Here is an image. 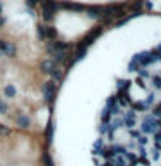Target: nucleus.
<instances>
[{
  "label": "nucleus",
  "instance_id": "f257e3e1",
  "mask_svg": "<svg viewBox=\"0 0 161 166\" xmlns=\"http://www.w3.org/2000/svg\"><path fill=\"white\" fill-rule=\"evenodd\" d=\"M97 166H161V45L134 54L104 99Z\"/></svg>",
  "mask_w": 161,
  "mask_h": 166
},
{
  "label": "nucleus",
  "instance_id": "f03ea898",
  "mask_svg": "<svg viewBox=\"0 0 161 166\" xmlns=\"http://www.w3.org/2000/svg\"><path fill=\"white\" fill-rule=\"evenodd\" d=\"M42 90H43V97H45V101H47V102L52 101V95H54V92H55V87H54L52 81H47V83L43 85Z\"/></svg>",
  "mask_w": 161,
  "mask_h": 166
},
{
  "label": "nucleus",
  "instance_id": "7ed1b4c3",
  "mask_svg": "<svg viewBox=\"0 0 161 166\" xmlns=\"http://www.w3.org/2000/svg\"><path fill=\"white\" fill-rule=\"evenodd\" d=\"M16 123L19 125V128H28L30 125H31V121H30V118L28 116H24V114H17V118H16Z\"/></svg>",
  "mask_w": 161,
  "mask_h": 166
},
{
  "label": "nucleus",
  "instance_id": "20e7f679",
  "mask_svg": "<svg viewBox=\"0 0 161 166\" xmlns=\"http://www.w3.org/2000/svg\"><path fill=\"white\" fill-rule=\"evenodd\" d=\"M40 68H42L43 73H52L54 68H55V64H54V61H43Z\"/></svg>",
  "mask_w": 161,
  "mask_h": 166
},
{
  "label": "nucleus",
  "instance_id": "39448f33",
  "mask_svg": "<svg viewBox=\"0 0 161 166\" xmlns=\"http://www.w3.org/2000/svg\"><path fill=\"white\" fill-rule=\"evenodd\" d=\"M4 94H5V97H9V99H14L16 97V88H14V85H7L5 88H4Z\"/></svg>",
  "mask_w": 161,
  "mask_h": 166
},
{
  "label": "nucleus",
  "instance_id": "423d86ee",
  "mask_svg": "<svg viewBox=\"0 0 161 166\" xmlns=\"http://www.w3.org/2000/svg\"><path fill=\"white\" fill-rule=\"evenodd\" d=\"M43 19H45V21H52L54 19V9L43 7Z\"/></svg>",
  "mask_w": 161,
  "mask_h": 166
},
{
  "label": "nucleus",
  "instance_id": "0eeeda50",
  "mask_svg": "<svg viewBox=\"0 0 161 166\" xmlns=\"http://www.w3.org/2000/svg\"><path fill=\"white\" fill-rule=\"evenodd\" d=\"M11 133H12L11 128H7L5 125H0V135L2 137H11Z\"/></svg>",
  "mask_w": 161,
  "mask_h": 166
},
{
  "label": "nucleus",
  "instance_id": "6e6552de",
  "mask_svg": "<svg viewBox=\"0 0 161 166\" xmlns=\"http://www.w3.org/2000/svg\"><path fill=\"white\" fill-rule=\"evenodd\" d=\"M45 31H47V38H55V35H57L55 28L52 26H45Z\"/></svg>",
  "mask_w": 161,
  "mask_h": 166
},
{
  "label": "nucleus",
  "instance_id": "1a4fd4ad",
  "mask_svg": "<svg viewBox=\"0 0 161 166\" xmlns=\"http://www.w3.org/2000/svg\"><path fill=\"white\" fill-rule=\"evenodd\" d=\"M38 37L42 38V40H45V38H47V31H45V26H42V24L38 26Z\"/></svg>",
  "mask_w": 161,
  "mask_h": 166
},
{
  "label": "nucleus",
  "instance_id": "9d476101",
  "mask_svg": "<svg viewBox=\"0 0 161 166\" xmlns=\"http://www.w3.org/2000/svg\"><path fill=\"white\" fill-rule=\"evenodd\" d=\"M9 111V106H7L5 101H0V114H5Z\"/></svg>",
  "mask_w": 161,
  "mask_h": 166
},
{
  "label": "nucleus",
  "instance_id": "9b49d317",
  "mask_svg": "<svg viewBox=\"0 0 161 166\" xmlns=\"http://www.w3.org/2000/svg\"><path fill=\"white\" fill-rule=\"evenodd\" d=\"M4 24H5V19H4V17H2V16H0V28H2V26H4Z\"/></svg>",
  "mask_w": 161,
  "mask_h": 166
},
{
  "label": "nucleus",
  "instance_id": "f8f14e48",
  "mask_svg": "<svg viewBox=\"0 0 161 166\" xmlns=\"http://www.w3.org/2000/svg\"><path fill=\"white\" fill-rule=\"evenodd\" d=\"M2 11H4V5H2V2H0V14H2Z\"/></svg>",
  "mask_w": 161,
  "mask_h": 166
},
{
  "label": "nucleus",
  "instance_id": "ddd939ff",
  "mask_svg": "<svg viewBox=\"0 0 161 166\" xmlns=\"http://www.w3.org/2000/svg\"><path fill=\"white\" fill-rule=\"evenodd\" d=\"M0 54H2V52H0Z\"/></svg>",
  "mask_w": 161,
  "mask_h": 166
}]
</instances>
